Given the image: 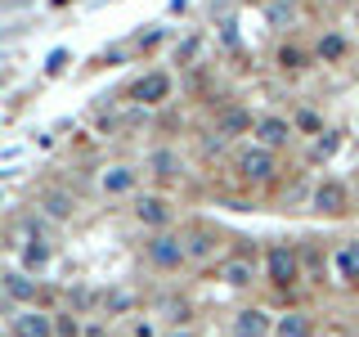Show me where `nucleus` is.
<instances>
[{"label": "nucleus", "instance_id": "9b49d317", "mask_svg": "<svg viewBox=\"0 0 359 337\" xmlns=\"http://www.w3.org/2000/svg\"><path fill=\"white\" fill-rule=\"evenodd\" d=\"M233 337H274V324L261 306H247L233 315Z\"/></svg>", "mask_w": 359, "mask_h": 337}, {"label": "nucleus", "instance_id": "bb28decb", "mask_svg": "<svg viewBox=\"0 0 359 337\" xmlns=\"http://www.w3.org/2000/svg\"><path fill=\"white\" fill-rule=\"evenodd\" d=\"M171 337H194V333H171Z\"/></svg>", "mask_w": 359, "mask_h": 337}, {"label": "nucleus", "instance_id": "412c9836", "mask_svg": "<svg viewBox=\"0 0 359 337\" xmlns=\"http://www.w3.org/2000/svg\"><path fill=\"white\" fill-rule=\"evenodd\" d=\"M5 288H9V297H18V301L36 297V284H32V279H22V275H9V279H5Z\"/></svg>", "mask_w": 359, "mask_h": 337}, {"label": "nucleus", "instance_id": "423d86ee", "mask_svg": "<svg viewBox=\"0 0 359 337\" xmlns=\"http://www.w3.org/2000/svg\"><path fill=\"white\" fill-rule=\"evenodd\" d=\"M332 270H337V284H346V288H355V292H359V239L337 243V252H332Z\"/></svg>", "mask_w": 359, "mask_h": 337}, {"label": "nucleus", "instance_id": "39448f33", "mask_svg": "<svg viewBox=\"0 0 359 337\" xmlns=\"http://www.w3.org/2000/svg\"><path fill=\"white\" fill-rule=\"evenodd\" d=\"M149 261L157 265V270H180L189 261V252H184V239H175V234H153L149 239Z\"/></svg>", "mask_w": 359, "mask_h": 337}, {"label": "nucleus", "instance_id": "6ab92c4d", "mask_svg": "<svg viewBox=\"0 0 359 337\" xmlns=\"http://www.w3.org/2000/svg\"><path fill=\"white\" fill-rule=\"evenodd\" d=\"M292 126H297V135H323V131H328V126H323V117H319L314 108H297Z\"/></svg>", "mask_w": 359, "mask_h": 337}, {"label": "nucleus", "instance_id": "aec40b11", "mask_svg": "<svg viewBox=\"0 0 359 337\" xmlns=\"http://www.w3.org/2000/svg\"><path fill=\"white\" fill-rule=\"evenodd\" d=\"M337 149H341V135H337V131H323L319 140H314V162H323V157H332Z\"/></svg>", "mask_w": 359, "mask_h": 337}, {"label": "nucleus", "instance_id": "a211bd4d", "mask_svg": "<svg viewBox=\"0 0 359 337\" xmlns=\"http://www.w3.org/2000/svg\"><path fill=\"white\" fill-rule=\"evenodd\" d=\"M130 189H135L130 166H112V171H104V194H130Z\"/></svg>", "mask_w": 359, "mask_h": 337}, {"label": "nucleus", "instance_id": "f3484780", "mask_svg": "<svg viewBox=\"0 0 359 337\" xmlns=\"http://www.w3.org/2000/svg\"><path fill=\"white\" fill-rule=\"evenodd\" d=\"M14 333L18 337H54V319H50V315L27 310V315H18V319H14Z\"/></svg>", "mask_w": 359, "mask_h": 337}, {"label": "nucleus", "instance_id": "0eeeda50", "mask_svg": "<svg viewBox=\"0 0 359 337\" xmlns=\"http://www.w3.org/2000/svg\"><path fill=\"white\" fill-rule=\"evenodd\" d=\"M135 104H144V108H153V104H166L171 99V77L166 72H144L140 81H135Z\"/></svg>", "mask_w": 359, "mask_h": 337}, {"label": "nucleus", "instance_id": "f03ea898", "mask_svg": "<svg viewBox=\"0 0 359 337\" xmlns=\"http://www.w3.org/2000/svg\"><path fill=\"white\" fill-rule=\"evenodd\" d=\"M233 166H238V180H243V185H252V189H265V185H274V180H278V153L261 149V144L243 149Z\"/></svg>", "mask_w": 359, "mask_h": 337}, {"label": "nucleus", "instance_id": "f8f14e48", "mask_svg": "<svg viewBox=\"0 0 359 337\" xmlns=\"http://www.w3.org/2000/svg\"><path fill=\"white\" fill-rule=\"evenodd\" d=\"M135 216L149 225V230L162 234L166 225H171V202H166V198H157V194H144L140 202H135Z\"/></svg>", "mask_w": 359, "mask_h": 337}, {"label": "nucleus", "instance_id": "dca6fc26", "mask_svg": "<svg viewBox=\"0 0 359 337\" xmlns=\"http://www.w3.org/2000/svg\"><path fill=\"white\" fill-rule=\"evenodd\" d=\"M274 63L283 67V72H306V67L314 63V54L301 50V45H292V41H283V45H278V54H274Z\"/></svg>", "mask_w": 359, "mask_h": 337}, {"label": "nucleus", "instance_id": "4468645a", "mask_svg": "<svg viewBox=\"0 0 359 337\" xmlns=\"http://www.w3.org/2000/svg\"><path fill=\"white\" fill-rule=\"evenodd\" d=\"M346 54H351V41H346L341 32H323L319 45H314V59L319 63H341Z\"/></svg>", "mask_w": 359, "mask_h": 337}, {"label": "nucleus", "instance_id": "6e6552de", "mask_svg": "<svg viewBox=\"0 0 359 337\" xmlns=\"http://www.w3.org/2000/svg\"><path fill=\"white\" fill-rule=\"evenodd\" d=\"M252 131H256V121H252V112H247L243 104L220 108V117H216V135H220V140H238V135H252Z\"/></svg>", "mask_w": 359, "mask_h": 337}, {"label": "nucleus", "instance_id": "2eb2a0df", "mask_svg": "<svg viewBox=\"0 0 359 337\" xmlns=\"http://www.w3.org/2000/svg\"><path fill=\"white\" fill-rule=\"evenodd\" d=\"M274 337H314V319L306 310H287V315H278Z\"/></svg>", "mask_w": 359, "mask_h": 337}, {"label": "nucleus", "instance_id": "5701e85b", "mask_svg": "<svg viewBox=\"0 0 359 337\" xmlns=\"http://www.w3.org/2000/svg\"><path fill=\"white\" fill-rule=\"evenodd\" d=\"M22 261H27V265H45V261H50V247H45V243H32L27 252H22Z\"/></svg>", "mask_w": 359, "mask_h": 337}, {"label": "nucleus", "instance_id": "9d476101", "mask_svg": "<svg viewBox=\"0 0 359 337\" xmlns=\"http://www.w3.org/2000/svg\"><path fill=\"white\" fill-rule=\"evenodd\" d=\"M184 252H189V261H211V256L220 252V234L207 230V225H194V230L184 234Z\"/></svg>", "mask_w": 359, "mask_h": 337}, {"label": "nucleus", "instance_id": "f257e3e1", "mask_svg": "<svg viewBox=\"0 0 359 337\" xmlns=\"http://www.w3.org/2000/svg\"><path fill=\"white\" fill-rule=\"evenodd\" d=\"M265 279L274 288H297L301 279H306V265H301V247H292V243H269V252H265Z\"/></svg>", "mask_w": 359, "mask_h": 337}, {"label": "nucleus", "instance_id": "1a4fd4ad", "mask_svg": "<svg viewBox=\"0 0 359 337\" xmlns=\"http://www.w3.org/2000/svg\"><path fill=\"white\" fill-rule=\"evenodd\" d=\"M220 279L229 288H252L256 284V261L247 252H233V256H224L220 261Z\"/></svg>", "mask_w": 359, "mask_h": 337}, {"label": "nucleus", "instance_id": "a878e982", "mask_svg": "<svg viewBox=\"0 0 359 337\" xmlns=\"http://www.w3.org/2000/svg\"><path fill=\"white\" fill-rule=\"evenodd\" d=\"M86 337H108V333H104V329H90V333H86Z\"/></svg>", "mask_w": 359, "mask_h": 337}, {"label": "nucleus", "instance_id": "20e7f679", "mask_svg": "<svg viewBox=\"0 0 359 337\" xmlns=\"http://www.w3.org/2000/svg\"><path fill=\"white\" fill-rule=\"evenodd\" d=\"M256 144L269 153H278V149H287L292 144V135H297V126H292V117H278V112H269V117H256Z\"/></svg>", "mask_w": 359, "mask_h": 337}, {"label": "nucleus", "instance_id": "393cba45", "mask_svg": "<svg viewBox=\"0 0 359 337\" xmlns=\"http://www.w3.org/2000/svg\"><path fill=\"white\" fill-rule=\"evenodd\" d=\"M351 194H355V211H359V180H355V185H351Z\"/></svg>", "mask_w": 359, "mask_h": 337}, {"label": "nucleus", "instance_id": "ddd939ff", "mask_svg": "<svg viewBox=\"0 0 359 337\" xmlns=\"http://www.w3.org/2000/svg\"><path fill=\"white\" fill-rule=\"evenodd\" d=\"M149 171H153L157 180H166V185H171V180L184 176V162H180L175 149H153V153H149Z\"/></svg>", "mask_w": 359, "mask_h": 337}, {"label": "nucleus", "instance_id": "4be33fe9", "mask_svg": "<svg viewBox=\"0 0 359 337\" xmlns=\"http://www.w3.org/2000/svg\"><path fill=\"white\" fill-rule=\"evenodd\" d=\"M45 211H50V216H72V198L67 194H45Z\"/></svg>", "mask_w": 359, "mask_h": 337}, {"label": "nucleus", "instance_id": "b1692460", "mask_svg": "<svg viewBox=\"0 0 359 337\" xmlns=\"http://www.w3.org/2000/svg\"><path fill=\"white\" fill-rule=\"evenodd\" d=\"M54 329H59L63 337H76V333H81V329H76V319H59V324H54Z\"/></svg>", "mask_w": 359, "mask_h": 337}, {"label": "nucleus", "instance_id": "7ed1b4c3", "mask_svg": "<svg viewBox=\"0 0 359 337\" xmlns=\"http://www.w3.org/2000/svg\"><path fill=\"white\" fill-rule=\"evenodd\" d=\"M310 202H314L319 216H332V220H341V216H351V211H355V194H351L346 180H319V189H314Z\"/></svg>", "mask_w": 359, "mask_h": 337}]
</instances>
